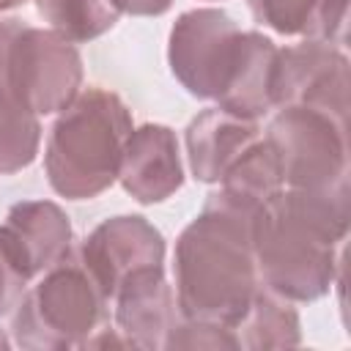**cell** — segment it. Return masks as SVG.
<instances>
[{
    "label": "cell",
    "mask_w": 351,
    "mask_h": 351,
    "mask_svg": "<svg viewBox=\"0 0 351 351\" xmlns=\"http://www.w3.org/2000/svg\"><path fill=\"white\" fill-rule=\"evenodd\" d=\"M351 197L346 189L310 192L282 186L252 222L258 280L288 302L326 296L340 274V247L348 236Z\"/></svg>",
    "instance_id": "obj_1"
},
{
    "label": "cell",
    "mask_w": 351,
    "mask_h": 351,
    "mask_svg": "<svg viewBox=\"0 0 351 351\" xmlns=\"http://www.w3.org/2000/svg\"><path fill=\"white\" fill-rule=\"evenodd\" d=\"M250 208L228 192H211L200 214L181 230L173 252L176 304L181 318L233 326L261 288Z\"/></svg>",
    "instance_id": "obj_2"
},
{
    "label": "cell",
    "mask_w": 351,
    "mask_h": 351,
    "mask_svg": "<svg viewBox=\"0 0 351 351\" xmlns=\"http://www.w3.org/2000/svg\"><path fill=\"white\" fill-rule=\"evenodd\" d=\"M134 129L123 99L107 88H82L66 104L44 145V173L55 195L90 200L118 181L126 140Z\"/></svg>",
    "instance_id": "obj_3"
},
{
    "label": "cell",
    "mask_w": 351,
    "mask_h": 351,
    "mask_svg": "<svg viewBox=\"0 0 351 351\" xmlns=\"http://www.w3.org/2000/svg\"><path fill=\"white\" fill-rule=\"evenodd\" d=\"M110 324V299L90 271L71 252L38 274L11 313V332L19 348L66 351L88 343Z\"/></svg>",
    "instance_id": "obj_4"
},
{
    "label": "cell",
    "mask_w": 351,
    "mask_h": 351,
    "mask_svg": "<svg viewBox=\"0 0 351 351\" xmlns=\"http://www.w3.org/2000/svg\"><path fill=\"white\" fill-rule=\"evenodd\" d=\"M80 49L22 19H0V88L14 93L38 118L55 115L82 90Z\"/></svg>",
    "instance_id": "obj_5"
},
{
    "label": "cell",
    "mask_w": 351,
    "mask_h": 351,
    "mask_svg": "<svg viewBox=\"0 0 351 351\" xmlns=\"http://www.w3.org/2000/svg\"><path fill=\"white\" fill-rule=\"evenodd\" d=\"M288 189L332 192L348 186V123L307 107H280L266 134Z\"/></svg>",
    "instance_id": "obj_6"
},
{
    "label": "cell",
    "mask_w": 351,
    "mask_h": 351,
    "mask_svg": "<svg viewBox=\"0 0 351 351\" xmlns=\"http://www.w3.org/2000/svg\"><path fill=\"white\" fill-rule=\"evenodd\" d=\"M239 47L241 27L222 8H192L170 30L167 63L189 96L217 101L236 66Z\"/></svg>",
    "instance_id": "obj_7"
},
{
    "label": "cell",
    "mask_w": 351,
    "mask_h": 351,
    "mask_svg": "<svg viewBox=\"0 0 351 351\" xmlns=\"http://www.w3.org/2000/svg\"><path fill=\"white\" fill-rule=\"evenodd\" d=\"M348 55L340 47L304 38L280 47L271 80L274 110L307 107L348 123Z\"/></svg>",
    "instance_id": "obj_8"
},
{
    "label": "cell",
    "mask_w": 351,
    "mask_h": 351,
    "mask_svg": "<svg viewBox=\"0 0 351 351\" xmlns=\"http://www.w3.org/2000/svg\"><path fill=\"white\" fill-rule=\"evenodd\" d=\"M74 252L112 302L118 285L132 271L165 263V236L140 214H118L96 225Z\"/></svg>",
    "instance_id": "obj_9"
},
{
    "label": "cell",
    "mask_w": 351,
    "mask_h": 351,
    "mask_svg": "<svg viewBox=\"0 0 351 351\" xmlns=\"http://www.w3.org/2000/svg\"><path fill=\"white\" fill-rule=\"evenodd\" d=\"M115 326L132 348L156 351L181 318L176 291L165 277V263L132 271L112 296Z\"/></svg>",
    "instance_id": "obj_10"
},
{
    "label": "cell",
    "mask_w": 351,
    "mask_h": 351,
    "mask_svg": "<svg viewBox=\"0 0 351 351\" xmlns=\"http://www.w3.org/2000/svg\"><path fill=\"white\" fill-rule=\"evenodd\" d=\"M118 181L137 203L151 206L176 195L184 184V165L178 151V137L170 126L143 123L132 129Z\"/></svg>",
    "instance_id": "obj_11"
},
{
    "label": "cell",
    "mask_w": 351,
    "mask_h": 351,
    "mask_svg": "<svg viewBox=\"0 0 351 351\" xmlns=\"http://www.w3.org/2000/svg\"><path fill=\"white\" fill-rule=\"evenodd\" d=\"M261 137L252 118H241L222 107H208L195 115L184 132L189 173L203 184H219L225 170Z\"/></svg>",
    "instance_id": "obj_12"
},
{
    "label": "cell",
    "mask_w": 351,
    "mask_h": 351,
    "mask_svg": "<svg viewBox=\"0 0 351 351\" xmlns=\"http://www.w3.org/2000/svg\"><path fill=\"white\" fill-rule=\"evenodd\" d=\"M277 52L280 47L269 36L258 30H241L239 58L228 77L225 90L217 99V107L252 121H261L263 115H269L274 110L271 80H274Z\"/></svg>",
    "instance_id": "obj_13"
},
{
    "label": "cell",
    "mask_w": 351,
    "mask_h": 351,
    "mask_svg": "<svg viewBox=\"0 0 351 351\" xmlns=\"http://www.w3.org/2000/svg\"><path fill=\"white\" fill-rule=\"evenodd\" d=\"M16 244L22 247L33 274H44L71 252V222L66 211L52 200H22L14 203L3 222Z\"/></svg>",
    "instance_id": "obj_14"
},
{
    "label": "cell",
    "mask_w": 351,
    "mask_h": 351,
    "mask_svg": "<svg viewBox=\"0 0 351 351\" xmlns=\"http://www.w3.org/2000/svg\"><path fill=\"white\" fill-rule=\"evenodd\" d=\"M258 25L277 36H299L332 47L346 44L348 0H247Z\"/></svg>",
    "instance_id": "obj_15"
},
{
    "label": "cell",
    "mask_w": 351,
    "mask_h": 351,
    "mask_svg": "<svg viewBox=\"0 0 351 351\" xmlns=\"http://www.w3.org/2000/svg\"><path fill=\"white\" fill-rule=\"evenodd\" d=\"M236 346L247 351L269 348H293L302 343V321L293 302L277 296L269 288H258L247 313L230 326Z\"/></svg>",
    "instance_id": "obj_16"
},
{
    "label": "cell",
    "mask_w": 351,
    "mask_h": 351,
    "mask_svg": "<svg viewBox=\"0 0 351 351\" xmlns=\"http://www.w3.org/2000/svg\"><path fill=\"white\" fill-rule=\"evenodd\" d=\"M282 186L285 184H282L280 159L266 137H258L252 145H247L244 154L225 170L219 181L222 192H228L230 197H236L250 208H261Z\"/></svg>",
    "instance_id": "obj_17"
},
{
    "label": "cell",
    "mask_w": 351,
    "mask_h": 351,
    "mask_svg": "<svg viewBox=\"0 0 351 351\" xmlns=\"http://www.w3.org/2000/svg\"><path fill=\"white\" fill-rule=\"evenodd\" d=\"M38 16L52 33L71 44H88L115 27V0H36Z\"/></svg>",
    "instance_id": "obj_18"
},
{
    "label": "cell",
    "mask_w": 351,
    "mask_h": 351,
    "mask_svg": "<svg viewBox=\"0 0 351 351\" xmlns=\"http://www.w3.org/2000/svg\"><path fill=\"white\" fill-rule=\"evenodd\" d=\"M41 145V121L14 93L0 88V176L30 167Z\"/></svg>",
    "instance_id": "obj_19"
},
{
    "label": "cell",
    "mask_w": 351,
    "mask_h": 351,
    "mask_svg": "<svg viewBox=\"0 0 351 351\" xmlns=\"http://www.w3.org/2000/svg\"><path fill=\"white\" fill-rule=\"evenodd\" d=\"M33 277L36 274H33L22 247L16 244L11 230L5 225H0V318L14 313V307L25 296Z\"/></svg>",
    "instance_id": "obj_20"
},
{
    "label": "cell",
    "mask_w": 351,
    "mask_h": 351,
    "mask_svg": "<svg viewBox=\"0 0 351 351\" xmlns=\"http://www.w3.org/2000/svg\"><path fill=\"white\" fill-rule=\"evenodd\" d=\"M162 348L165 351H181V348H211V351H217V348H239V346H236L233 329H228V326L178 318L176 326L167 332Z\"/></svg>",
    "instance_id": "obj_21"
},
{
    "label": "cell",
    "mask_w": 351,
    "mask_h": 351,
    "mask_svg": "<svg viewBox=\"0 0 351 351\" xmlns=\"http://www.w3.org/2000/svg\"><path fill=\"white\" fill-rule=\"evenodd\" d=\"M121 14H132V16H162L173 0H115Z\"/></svg>",
    "instance_id": "obj_22"
},
{
    "label": "cell",
    "mask_w": 351,
    "mask_h": 351,
    "mask_svg": "<svg viewBox=\"0 0 351 351\" xmlns=\"http://www.w3.org/2000/svg\"><path fill=\"white\" fill-rule=\"evenodd\" d=\"M27 0H0V14L3 11H11V8H19V5H25Z\"/></svg>",
    "instance_id": "obj_23"
},
{
    "label": "cell",
    "mask_w": 351,
    "mask_h": 351,
    "mask_svg": "<svg viewBox=\"0 0 351 351\" xmlns=\"http://www.w3.org/2000/svg\"><path fill=\"white\" fill-rule=\"evenodd\" d=\"M11 343H8V337H5V332H0V348H8Z\"/></svg>",
    "instance_id": "obj_24"
}]
</instances>
